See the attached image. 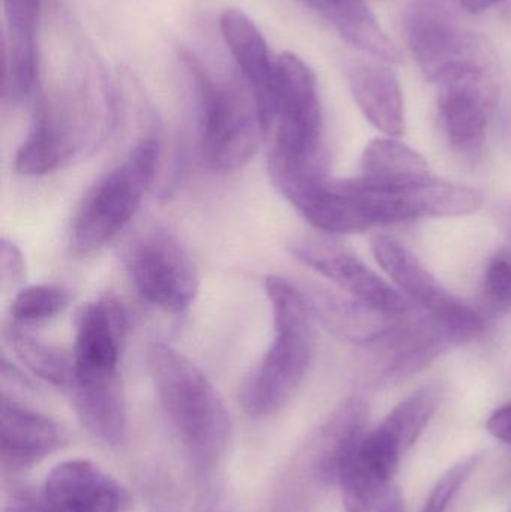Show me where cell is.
<instances>
[{
  "label": "cell",
  "instance_id": "cell-8",
  "mask_svg": "<svg viewBox=\"0 0 511 512\" xmlns=\"http://www.w3.org/2000/svg\"><path fill=\"white\" fill-rule=\"evenodd\" d=\"M123 262L138 294L164 312L180 315L197 298V264L179 237L161 225L134 234L123 249Z\"/></svg>",
  "mask_w": 511,
  "mask_h": 512
},
{
  "label": "cell",
  "instance_id": "cell-20",
  "mask_svg": "<svg viewBox=\"0 0 511 512\" xmlns=\"http://www.w3.org/2000/svg\"><path fill=\"white\" fill-rule=\"evenodd\" d=\"M2 98L11 104L26 101L38 77V24L41 0H2Z\"/></svg>",
  "mask_w": 511,
  "mask_h": 512
},
{
  "label": "cell",
  "instance_id": "cell-18",
  "mask_svg": "<svg viewBox=\"0 0 511 512\" xmlns=\"http://www.w3.org/2000/svg\"><path fill=\"white\" fill-rule=\"evenodd\" d=\"M68 441L65 430L47 415L2 397L0 463L3 475L18 474L51 456Z\"/></svg>",
  "mask_w": 511,
  "mask_h": 512
},
{
  "label": "cell",
  "instance_id": "cell-7",
  "mask_svg": "<svg viewBox=\"0 0 511 512\" xmlns=\"http://www.w3.org/2000/svg\"><path fill=\"white\" fill-rule=\"evenodd\" d=\"M434 86L438 122L447 143L464 158H479L503 93L497 51L446 75Z\"/></svg>",
  "mask_w": 511,
  "mask_h": 512
},
{
  "label": "cell",
  "instance_id": "cell-32",
  "mask_svg": "<svg viewBox=\"0 0 511 512\" xmlns=\"http://www.w3.org/2000/svg\"><path fill=\"white\" fill-rule=\"evenodd\" d=\"M192 512H234L233 504L222 489L206 492Z\"/></svg>",
  "mask_w": 511,
  "mask_h": 512
},
{
  "label": "cell",
  "instance_id": "cell-34",
  "mask_svg": "<svg viewBox=\"0 0 511 512\" xmlns=\"http://www.w3.org/2000/svg\"><path fill=\"white\" fill-rule=\"evenodd\" d=\"M498 224L511 239V200L504 201L495 210Z\"/></svg>",
  "mask_w": 511,
  "mask_h": 512
},
{
  "label": "cell",
  "instance_id": "cell-13",
  "mask_svg": "<svg viewBox=\"0 0 511 512\" xmlns=\"http://www.w3.org/2000/svg\"><path fill=\"white\" fill-rule=\"evenodd\" d=\"M126 330L128 315L116 298L99 297L81 307L75 321L72 385L122 379L120 354Z\"/></svg>",
  "mask_w": 511,
  "mask_h": 512
},
{
  "label": "cell",
  "instance_id": "cell-26",
  "mask_svg": "<svg viewBox=\"0 0 511 512\" xmlns=\"http://www.w3.org/2000/svg\"><path fill=\"white\" fill-rule=\"evenodd\" d=\"M440 400V388L435 385L420 388L395 406L380 427L405 454L425 432L437 412Z\"/></svg>",
  "mask_w": 511,
  "mask_h": 512
},
{
  "label": "cell",
  "instance_id": "cell-14",
  "mask_svg": "<svg viewBox=\"0 0 511 512\" xmlns=\"http://www.w3.org/2000/svg\"><path fill=\"white\" fill-rule=\"evenodd\" d=\"M368 403L351 397L338 406L294 459L293 466L312 484H338L348 460L368 435Z\"/></svg>",
  "mask_w": 511,
  "mask_h": 512
},
{
  "label": "cell",
  "instance_id": "cell-27",
  "mask_svg": "<svg viewBox=\"0 0 511 512\" xmlns=\"http://www.w3.org/2000/svg\"><path fill=\"white\" fill-rule=\"evenodd\" d=\"M71 303L68 288L56 283H39L20 289L11 304L12 324L30 327L56 318Z\"/></svg>",
  "mask_w": 511,
  "mask_h": 512
},
{
  "label": "cell",
  "instance_id": "cell-6",
  "mask_svg": "<svg viewBox=\"0 0 511 512\" xmlns=\"http://www.w3.org/2000/svg\"><path fill=\"white\" fill-rule=\"evenodd\" d=\"M161 155V143L149 135L93 185L72 219L69 243L75 254H95L131 224L155 182Z\"/></svg>",
  "mask_w": 511,
  "mask_h": 512
},
{
  "label": "cell",
  "instance_id": "cell-23",
  "mask_svg": "<svg viewBox=\"0 0 511 512\" xmlns=\"http://www.w3.org/2000/svg\"><path fill=\"white\" fill-rule=\"evenodd\" d=\"M75 414L84 429L108 447H117L126 438L128 415L122 379L71 387Z\"/></svg>",
  "mask_w": 511,
  "mask_h": 512
},
{
  "label": "cell",
  "instance_id": "cell-28",
  "mask_svg": "<svg viewBox=\"0 0 511 512\" xmlns=\"http://www.w3.org/2000/svg\"><path fill=\"white\" fill-rule=\"evenodd\" d=\"M483 300L495 312H511V249L489 259L483 274Z\"/></svg>",
  "mask_w": 511,
  "mask_h": 512
},
{
  "label": "cell",
  "instance_id": "cell-25",
  "mask_svg": "<svg viewBox=\"0 0 511 512\" xmlns=\"http://www.w3.org/2000/svg\"><path fill=\"white\" fill-rule=\"evenodd\" d=\"M360 176L374 182H414L431 177L428 162L416 150L395 138H377L360 159Z\"/></svg>",
  "mask_w": 511,
  "mask_h": 512
},
{
  "label": "cell",
  "instance_id": "cell-36",
  "mask_svg": "<svg viewBox=\"0 0 511 512\" xmlns=\"http://www.w3.org/2000/svg\"><path fill=\"white\" fill-rule=\"evenodd\" d=\"M462 8L470 14H477V12L486 11V9L492 8L497 3L503 2V0H459Z\"/></svg>",
  "mask_w": 511,
  "mask_h": 512
},
{
  "label": "cell",
  "instance_id": "cell-1",
  "mask_svg": "<svg viewBox=\"0 0 511 512\" xmlns=\"http://www.w3.org/2000/svg\"><path fill=\"white\" fill-rule=\"evenodd\" d=\"M114 117L116 102L104 72L93 62L84 63L59 98L36 105L29 134L15 153V171L47 176L86 158L105 140Z\"/></svg>",
  "mask_w": 511,
  "mask_h": 512
},
{
  "label": "cell",
  "instance_id": "cell-24",
  "mask_svg": "<svg viewBox=\"0 0 511 512\" xmlns=\"http://www.w3.org/2000/svg\"><path fill=\"white\" fill-rule=\"evenodd\" d=\"M12 354L36 378L54 387L69 390L74 381L72 354L38 339L24 327L11 324L5 333Z\"/></svg>",
  "mask_w": 511,
  "mask_h": 512
},
{
  "label": "cell",
  "instance_id": "cell-9",
  "mask_svg": "<svg viewBox=\"0 0 511 512\" xmlns=\"http://www.w3.org/2000/svg\"><path fill=\"white\" fill-rule=\"evenodd\" d=\"M464 11L459 0H408L405 41L429 83L470 59L489 41L468 26Z\"/></svg>",
  "mask_w": 511,
  "mask_h": 512
},
{
  "label": "cell",
  "instance_id": "cell-3",
  "mask_svg": "<svg viewBox=\"0 0 511 512\" xmlns=\"http://www.w3.org/2000/svg\"><path fill=\"white\" fill-rule=\"evenodd\" d=\"M276 65L275 105L266 132L270 179L276 186L303 177L327 176L329 158L317 77L291 51H284Z\"/></svg>",
  "mask_w": 511,
  "mask_h": 512
},
{
  "label": "cell",
  "instance_id": "cell-30",
  "mask_svg": "<svg viewBox=\"0 0 511 512\" xmlns=\"http://www.w3.org/2000/svg\"><path fill=\"white\" fill-rule=\"evenodd\" d=\"M0 276H2V282L9 286L21 285L26 279L24 256L20 249L8 239H2V246H0Z\"/></svg>",
  "mask_w": 511,
  "mask_h": 512
},
{
  "label": "cell",
  "instance_id": "cell-35",
  "mask_svg": "<svg viewBox=\"0 0 511 512\" xmlns=\"http://www.w3.org/2000/svg\"><path fill=\"white\" fill-rule=\"evenodd\" d=\"M378 512H405L401 493L395 489L390 490L389 496H387Z\"/></svg>",
  "mask_w": 511,
  "mask_h": 512
},
{
  "label": "cell",
  "instance_id": "cell-19",
  "mask_svg": "<svg viewBox=\"0 0 511 512\" xmlns=\"http://www.w3.org/2000/svg\"><path fill=\"white\" fill-rule=\"evenodd\" d=\"M344 72L363 116L387 137L404 135V95L392 63L360 53L345 59Z\"/></svg>",
  "mask_w": 511,
  "mask_h": 512
},
{
  "label": "cell",
  "instance_id": "cell-29",
  "mask_svg": "<svg viewBox=\"0 0 511 512\" xmlns=\"http://www.w3.org/2000/svg\"><path fill=\"white\" fill-rule=\"evenodd\" d=\"M479 460L480 457L474 454L450 468L437 481L420 512H447L461 487L470 480Z\"/></svg>",
  "mask_w": 511,
  "mask_h": 512
},
{
  "label": "cell",
  "instance_id": "cell-12",
  "mask_svg": "<svg viewBox=\"0 0 511 512\" xmlns=\"http://www.w3.org/2000/svg\"><path fill=\"white\" fill-rule=\"evenodd\" d=\"M290 254L345 294L365 301L389 315H404L413 304L378 276L362 259L327 237H297L288 243Z\"/></svg>",
  "mask_w": 511,
  "mask_h": 512
},
{
  "label": "cell",
  "instance_id": "cell-16",
  "mask_svg": "<svg viewBox=\"0 0 511 512\" xmlns=\"http://www.w3.org/2000/svg\"><path fill=\"white\" fill-rule=\"evenodd\" d=\"M402 456L399 445L380 426L368 432L339 477L344 511L378 512L392 490Z\"/></svg>",
  "mask_w": 511,
  "mask_h": 512
},
{
  "label": "cell",
  "instance_id": "cell-22",
  "mask_svg": "<svg viewBox=\"0 0 511 512\" xmlns=\"http://www.w3.org/2000/svg\"><path fill=\"white\" fill-rule=\"evenodd\" d=\"M359 53L396 65L398 48L372 14L366 0H302Z\"/></svg>",
  "mask_w": 511,
  "mask_h": 512
},
{
  "label": "cell",
  "instance_id": "cell-31",
  "mask_svg": "<svg viewBox=\"0 0 511 512\" xmlns=\"http://www.w3.org/2000/svg\"><path fill=\"white\" fill-rule=\"evenodd\" d=\"M486 429L498 441L511 445V403L497 409L494 414L489 417L486 423Z\"/></svg>",
  "mask_w": 511,
  "mask_h": 512
},
{
  "label": "cell",
  "instance_id": "cell-2",
  "mask_svg": "<svg viewBox=\"0 0 511 512\" xmlns=\"http://www.w3.org/2000/svg\"><path fill=\"white\" fill-rule=\"evenodd\" d=\"M147 366L165 417L201 478L216 471L230 447V412L215 385L185 355L153 343Z\"/></svg>",
  "mask_w": 511,
  "mask_h": 512
},
{
  "label": "cell",
  "instance_id": "cell-11",
  "mask_svg": "<svg viewBox=\"0 0 511 512\" xmlns=\"http://www.w3.org/2000/svg\"><path fill=\"white\" fill-rule=\"evenodd\" d=\"M458 345L452 334L416 306L393 319L389 330L369 345L372 379L378 382L401 381L420 372L435 358Z\"/></svg>",
  "mask_w": 511,
  "mask_h": 512
},
{
  "label": "cell",
  "instance_id": "cell-33",
  "mask_svg": "<svg viewBox=\"0 0 511 512\" xmlns=\"http://www.w3.org/2000/svg\"><path fill=\"white\" fill-rule=\"evenodd\" d=\"M500 132L504 149L511 155V80L504 87L500 99Z\"/></svg>",
  "mask_w": 511,
  "mask_h": 512
},
{
  "label": "cell",
  "instance_id": "cell-5",
  "mask_svg": "<svg viewBox=\"0 0 511 512\" xmlns=\"http://www.w3.org/2000/svg\"><path fill=\"white\" fill-rule=\"evenodd\" d=\"M195 111L203 161L216 173H231L248 164L264 138L257 102L243 81H221L194 53L182 50Z\"/></svg>",
  "mask_w": 511,
  "mask_h": 512
},
{
  "label": "cell",
  "instance_id": "cell-10",
  "mask_svg": "<svg viewBox=\"0 0 511 512\" xmlns=\"http://www.w3.org/2000/svg\"><path fill=\"white\" fill-rule=\"evenodd\" d=\"M372 254L399 291H404L405 298L446 328L456 342H470L483 333L485 322L482 316L444 288L443 283L402 243L377 236L372 240Z\"/></svg>",
  "mask_w": 511,
  "mask_h": 512
},
{
  "label": "cell",
  "instance_id": "cell-17",
  "mask_svg": "<svg viewBox=\"0 0 511 512\" xmlns=\"http://www.w3.org/2000/svg\"><path fill=\"white\" fill-rule=\"evenodd\" d=\"M222 38L228 47L243 81L257 102L264 137L272 120L275 104L278 65L257 24L240 9H225L219 18Z\"/></svg>",
  "mask_w": 511,
  "mask_h": 512
},
{
  "label": "cell",
  "instance_id": "cell-4",
  "mask_svg": "<svg viewBox=\"0 0 511 512\" xmlns=\"http://www.w3.org/2000/svg\"><path fill=\"white\" fill-rule=\"evenodd\" d=\"M264 288L272 307L273 339L240 394L243 411L251 418L275 415L290 402L314 354V321L297 283L273 274L264 280Z\"/></svg>",
  "mask_w": 511,
  "mask_h": 512
},
{
  "label": "cell",
  "instance_id": "cell-21",
  "mask_svg": "<svg viewBox=\"0 0 511 512\" xmlns=\"http://www.w3.org/2000/svg\"><path fill=\"white\" fill-rule=\"evenodd\" d=\"M297 286L312 321L318 322L336 339L362 348L380 339L399 316L389 315L345 292L330 291L311 283H297Z\"/></svg>",
  "mask_w": 511,
  "mask_h": 512
},
{
  "label": "cell",
  "instance_id": "cell-37",
  "mask_svg": "<svg viewBox=\"0 0 511 512\" xmlns=\"http://www.w3.org/2000/svg\"><path fill=\"white\" fill-rule=\"evenodd\" d=\"M380 2H383V0H380Z\"/></svg>",
  "mask_w": 511,
  "mask_h": 512
},
{
  "label": "cell",
  "instance_id": "cell-15",
  "mask_svg": "<svg viewBox=\"0 0 511 512\" xmlns=\"http://www.w3.org/2000/svg\"><path fill=\"white\" fill-rule=\"evenodd\" d=\"M39 493L50 512H125L129 501L116 478L84 459L54 466Z\"/></svg>",
  "mask_w": 511,
  "mask_h": 512
}]
</instances>
